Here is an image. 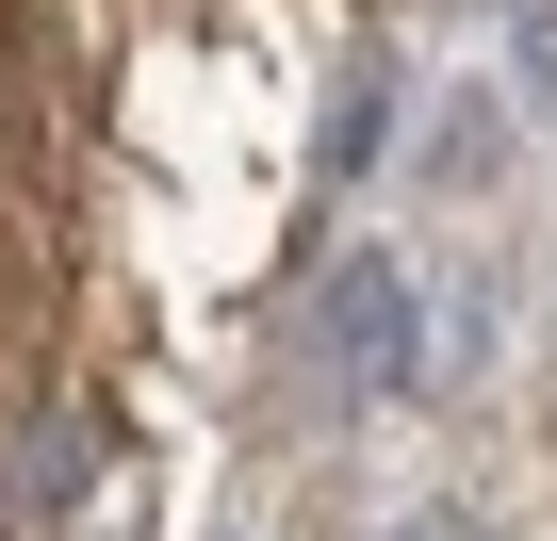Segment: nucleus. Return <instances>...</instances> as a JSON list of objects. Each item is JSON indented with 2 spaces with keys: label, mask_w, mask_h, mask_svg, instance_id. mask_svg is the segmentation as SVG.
<instances>
[{
  "label": "nucleus",
  "mask_w": 557,
  "mask_h": 541,
  "mask_svg": "<svg viewBox=\"0 0 557 541\" xmlns=\"http://www.w3.org/2000/svg\"><path fill=\"white\" fill-rule=\"evenodd\" d=\"M83 476H99V427H83V410H50V427H34V459H0V508H66Z\"/></svg>",
  "instance_id": "f257e3e1"
},
{
  "label": "nucleus",
  "mask_w": 557,
  "mask_h": 541,
  "mask_svg": "<svg viewBox=\"0 0 557 541\" xmlns=\"http://www.w3.org/2000/svg\"><path fill=\"white\" fill-rule=\"evenodd\" d=\"M345 361H361V378L410 361V280H394V262H361V280H345Z\"/></svg>",
  "instance_id": "f03ea898"
}]
</instances>
